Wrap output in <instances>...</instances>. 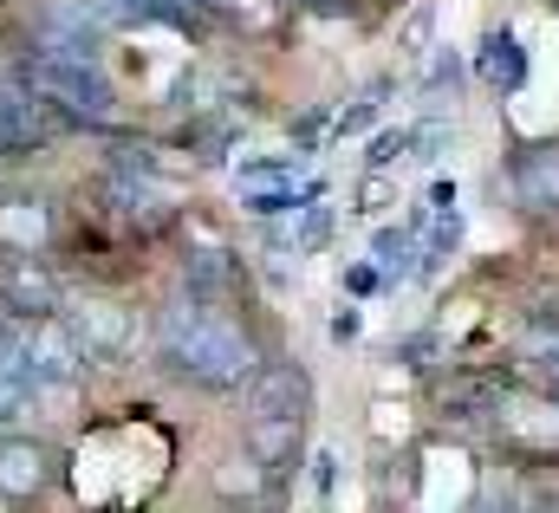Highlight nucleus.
<instances>
[{
    "instance_id": "obj_4",
    "label": "nucleus",
    "mask_w": 559,
    "mask_h": 513,
    "mask_svg": "<svg viewBox=\"0 0 559 513\" xmlns=\"http://www.w3.org/2000/svg\"><path fill=\"white\" fill-rule=\"evenodd\" d=\"M39 475H46V468H39V449H26V442H7V449H0V494H7V501H26V494L39 488Z\"/></svg>"
},
{
    "instance_id": "obj_5",
    "label": "nucleus",
    "mask_w": 559,
    "mask_h": 513,
    "mask_svg": "<svg viewBox=\"0 0 559 513\" xmlns=\"http://www.w3.org/2000/svg\"><path fill=\"white\" fill-rule=\"evenodd\" d=\"M481 72L495 79V85H521V72H527V59H521V46L501 33V39H488V59H481Z\"/></svg>"
},
{
    "instance_id": "obj_2",
    "label": "nucleus",
    "mask_w": 559,
    "mask_h": 513,
    "mask_svg": "<svg viewBox=\"0 0 559 513\" xmlns=\"http://www.w3.org/2000/svg\"><path fill=\"white\" fill-rule=\"evenodd\" d=\"M299 403H306V378L299 371H261V384H254V422H299Z\"/></svg>"
},
{
    "instance_id": "obj_6",
    "label": "nucleus",
    "mask_w": 559,
    "mask_h": 513,
    "mask_svg": "<svg viewBox=\"0 0 559 513\" xmlns=\"http://www.w3.org/2000/svg\"><path fill=\"white\" fill-rule=\"evenodd\" d=\"M527 371L547 384V396H554V409H559V351H547V345H527Z\"/></svg>"
},
{
    "instance_id": "obj_3",
    "label": "nucleus",
    "mask_w": 559,
    "mask_h": 513,
    "mask_svg": "<svg viewBox=\"0 0 559 513\" xmlns=\"http://www.w3.org/2000/svg\"><path fill=\"white\" fill-rule=\"evenodd\" d=\"M514 189H521L527 202H559V143H547V150H527V156H521Z\"/></svg>"
},
{
    "instance_id": "obj_1",
    "label": "nucleus",
    "mask_w": 559,
    "mask_h": 513,
    "mask_svg": "<svg viewBox=\"0 0 559 513\" xmlns=\"http://www.w3.org/2000/svg\"><path fill=\"white\" fill-rule=\"evenodd\" d=\"M163 358L209 390H235L241 378H254V345L202 306H169L163 312Z\"/></svg>"
},
{
    "instance_id": "obj_7",
    "label": "nucleus",
    "mask_w": 559,
    "mask_h": 513,
    "mask_svg": "<svg viewBox=\"0 0 559 513\" xmlns=\"http://www.w3.org/2000/svg\"><path fill=\"white\" fill-rule=\"evenodd\" d=\"M534 345H547V351H559V306H554V312H540V319H534Z\"/></svg>"
}]
</instances>
